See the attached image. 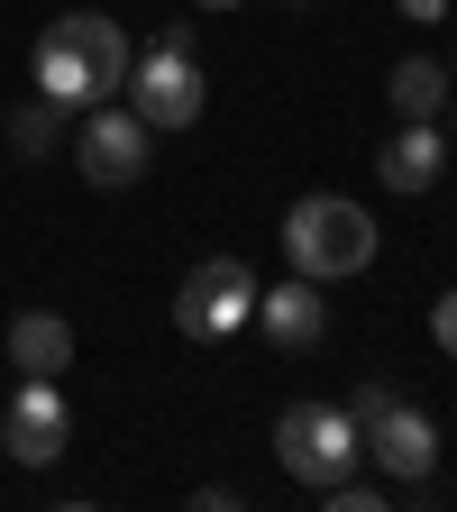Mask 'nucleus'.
<instances>
[{
  "mask_svg": "<svg viewBox=\"0 0 457 512\" xmlns=\"http://www.w3.org/2000/svg\"><path fill=\"white\" fill-rule=\"evenodd\" d=\"M119 92H128V37H119V19L74 10V19H55L37 37V101H55V110H101Z\"/></svg>",
  "mask_w": 457,
  "mask_h": 512,
  "instance_id": "obj_1",
  "label": "nucleus"
},
{
  "mask_svg": "<svg viewBox=\"0 0 457 512\" xmlns=\"http://www.w3.org/2000/svg\"><path fill=\"white\" fill-rule=\"evenodd\" d=\"M284 256H293V275L339 284V275L375 266V220L348 202V192H302V202L284 211Z\"/></svg>",
  "mask_w": 457,
  "mask_h": 512,
  "instance_id": "obj_2",
  "label": "nucleus"
},
{
  "mask_svg": "<svg viewBox=\"0 0 457 512\" xmlns=\"http://www.w3.org/2000/svg\"><path fill=\"white\" fill-rule=\"evenodd\" d=\"M275 458H284V476L293 485H339V476H357V458H366V430L348 421V403H284L275 412Z\"/></svg>",
  "mask_w": 457,
  "mask_h": 512,
  "instance_id": "obj_3",
  "label": "nucleus"
},
{
  "mask_svg": "<svg viewBox=\"0 0 457 512\" xmlns=\"http://www.w3.org/2000/svg\"><path fill=\"white\" fill-rule=\"evenodd\" d=\"M202 64H192V28H165L138 64H128V110H138L147 128H192L202 119Z\"/></svg>",
  "mask_w": 457,
  "mask_h": 512,
  "instance_id": "obj_4",
  "label": "nucleus"
},
{
  "mask_svg": "<svg viewBox=\"0 0 457 512\" xmlns=\"http://www.w3.org/2000/svg\"><path fill=\"white\" fill-rule=\"evenodd\" d=\"M247 320H256V275L238 256H202V266L174 284V330L183 339H229Z\"/></svg>",
  "mask_w": 457,
  "mask_h": 512,
  "instance_id": "obj_5",
  "label": "nucleus"
},
{
  "mask_svg": "<svg viewBox=\"0 0 457 512\" xmlns=\"http://www.w3.org/2000/svg\"><path fill=\"white\" fill-rule=\"evenodd\" d=\"M147 147H156V128H147L138 110L101 101V110L83 119V138H74V165H83L101 192H119V183H138V174H147Z\"/></svg>",
  "mask_w": 457,
  "mask_h": 512,
  "instance_id": "obj_6",
  "label": "nucleus"
},
{
  "mask_svg": "<svg viewBox=\"0 0 457 512\" xmlns=\"http://www.w3.org/2000/svg\"><path fill=\"white\" fill-rule=\"evenodd\" d=\"M64 430H74V412H64L55 375H19L10 412H0V448H10L19 467H55L64 458Z\"/></svg>",
  "mask_w": 457,
  "mask_h": 512,
  "instance_id": "obj_7",
  "label": "nucleus"
},
{
  "mask_svg": "<svg viewBox=\"0 0 457 512\" xmlns=\"http://www.w3.org/2000/svg\"><path fill=\"white\" fill-rule=\"evenodd\" d=\"M366 458L394 476V485H430V467H439V421H430V412H412V403L394 394V403L366 421Z\"/></svg>",
  "mask_w": 457,
  "mask_h": 512,
  "instance_id": "obj_8",
  "label": "nucleus"
},
{
  "mask_svg": "<svg viewBox=\"0 0 457 512\" xmlns=\"http://www.w3.org/2000/svg\"><path fill=\"white\" fill-rule=\"evenodd\" d=\"M256 320L275 330V348H320V330H330V302H320V284L311 275H293V284H256Z\"/></svg>",
  "mask_w": 457,
  "mask_h": 512,
  "instance_id": "obj_9",
  "label": "nucleus"
},
{
  "mask_svg": "<svg viewBox=\"0 0 457 512\" xmlns=\"http://www.w3.org/2000/svg\"><path fill=\"white\" fill-rule=\"evenodd\" d=\"M439 165H448V138H439L430 119H403L394 138H384V156H375V174L394 183V192H430V183H439Z\"/></svg>",
  "mask_w": 457,
  "mask_h": 512,
  "instance_id": "obj_10",
  "label": "nucleus"
},
{
  "mask_svg": "<svg viewBox=\"0 0 457 512\" xmlns=\"http://www.w3.org/2000/svg\"><path fill=\"white\" fill-rule=\"evenodd\" d=\"M10 366L19 375H64L74 366V330H64L55 311H19L10 320Z\"/></svg>",
  "mask_w": 457,
  "mask_h": 512,
  "instance_id": "obj_11",
  "label": "nucleus"
},
{
  "mask_svg": "<svg viewBox=\"0 0 457 512\" xmlns=\"http://www.w3.org/2000/svg\"><path fill=\"white\" fill-rule=\"evenodd\" d=\"M384 92H394V110H403V119H430V110L457 92V74H448V64H430V55H403L394 74H384Z\"/></svg>",
  "mask_w": 457,
  "mask_h": 512,
  "instance_id": "obj_12",
  "label": "nucleus"
},
{
  "mask_svg": "<svg viewBox=\"0 0 457 512\" xmlns=\"http://www.w3.org/2000/svg\"><path fill=\"white\" fill-rule=\"evenodd\" d=\"M55 119H64V110H55V101H28V110H19V119H10V147H19V156H28V165H37V156H55Z\"/></svg>",
  "mask_w": 457,
  "mask_h": 512,
  "instance_id": "obj_13",
  "label": "nucleus"
},
{
  "mask_svg": "<svg viewBox=\"0 0 457 512\" xmlns=\"http://www.w3.org/2000/svg\"><path fill=\"white\" fill-rule=\"evenodd\" d=\"M320 503H330V512H384L394 494H384V485H357V476H339V485H320Z\"/></svg>",
  "mask_w": 457,
  "mask_h": 512,
  "instance_id": "obj_14",
  "label": "nucleus"
},
{
  "mask_svg": "<svg viewBox=\"0 0 457 512\" xmlns=\"http://www.w3.org/2000/svg\"><path fill=\"white\" fill-rule=\"evenodd\" d=\"M430 339H439V348L457 357V293H439V311H430Z\"/></svg>",
  "mask_w": 457,
  "mask_h": 512,
  "instance_id": "obj_15",
  "label": "nucleus"
},
{
  "mask_svg": "<svg viewBox=\"0 0 457 512\" xmlns=\"http://www.w3.org/2000/svg\"><path fill=\"white\" fill-rule=\"evenodd\" d=\"M394 10H403V19H421V28H430V19H448V0H394Z\"/></svg>",
  "mask_w": 457,
  "mask_h": 512,
  "instance_id": "obj_16",
  "label": "nucleus"
},
{
  "mask_svg": "<svg viewBox=\"0 0 457 512\" xmlns=\"http://www.w3.org/2000/svg\"><path fill=\"white\" fill-rule=\"evenodd\" d=\"M192 10H247V0H192Z\"/></svg>",
  "mask_w": 457,
  "mask_h": 512,
  "instance_id": "obj_17",
  "label": "nucleus"
}]
</instances>
